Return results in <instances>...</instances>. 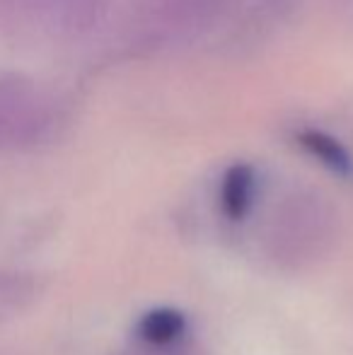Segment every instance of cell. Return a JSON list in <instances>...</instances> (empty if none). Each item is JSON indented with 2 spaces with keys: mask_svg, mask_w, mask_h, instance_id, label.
<instances>
[{
  "mask_svg": "<svg viewBox=\"0 0 353 355\" xmlns=\"http://www.w3.org/2000/svg\"><path fill=\"white\" fill-rule=\"evenodd\" d=\"M189 331L187 314L179 312L175 307H155L146 312L136 324V336L143 343L155 348H167L184 338Z\"/></svg>",
  "mask_w": 353,
  "mask_h": 355,
  "instance_id": "6da1fadb",
  "label": "cell"
},
{
  "mask_svg": "<svg viewBox=\"0 0 353 355\" xmlns=\"http://www.w3.org/2000/svg\"><path fill=\"white\" fill-rule=\"evenodd\" d=\"M257 177L250 164H232L221 184V208L227 220H242L255 201Z\"/></svg>",
  "mask_w": 353,
  "mask_h": 355,
  "instance_id": "7a4b0ae2",
  "label": "cell"
},
{
  "mask_svg": "<svg viewBox=\"0 0 353 355\" xmlns=\"http://www.w3.org/2000/svg\"><path fill=\"white\" fill-rule=\"evenodd\" d=\"M298 143L305 148V153H310L315 159H320L327 169H332L339 177H351L353 174V159L349 150L344 148L336 138H332L325 131H315L307 128L298 136Z\"/></svg>",
  "mask_w": 353,
  "mask_h": 355,
  "instance_id": "3957f363",
  "label": "cell"
}]
</instances>
